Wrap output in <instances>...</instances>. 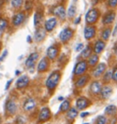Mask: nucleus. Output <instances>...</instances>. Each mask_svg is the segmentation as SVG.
Masks as SVG:
<instances>
[{
    "mask_svg": "<svg viewBox=\"0 0 117 124\" xmlns=\"http://www.w3.org/2000/svg\"><path fill=\"white\" fill-rule=\"evenodd\" d=\"M60 79V72L59 71H54L50 75V77L48 78L47 81H46V86L50 90L53 89L58 86V82Z\"/></svg>",
    "mask_w": 117,
    "mask_h": 124,
    "instance_id": "f257e3e1",
    "label": "nucleus"
},
{
    "mask_svg": "<svg viewBox=\"0 0 117 124\" xmlns=\"http://www.w3.org/2000/svg\"><path fill=\"white\" fill-rule=\"evenodd\" d=\"M100 16V13L96 8H92L89 11L86 13L85 16V20L86 23L88 25H92V24L97 22L98 18Z\"/></svg>",
    "mask_w": 117,
    "mask_h": 124,
    "instance_id": "f03ea898",
    "label": "nucleus"
},
{
    "mask_svg": "<svg viewBox=\"0 0 117 124\" xmlns=\"http://www.w3.org/2000/svg\"><path fill=\"white\" fill-rule=\"evenodd\" d=\"M73 34H74V32H73V30L71 28L66 27V28H64V29H62V30L60 31L58 37H59V39H60L61 42L66 43L69 40H70V39L72 38Z\"/></svg>",
    "mask_w": 117,
    "mask_h": 124,
    "instance_id": "7ed1b4c3",
    "label": "nucleus"
},
{
    "mask_svg": "<svg viewBox=\"0 0 117 124\" xmlns=\"http://www.w3.org/2000/svg\"><path fill=\"white\" fill-rule=\"evenodd\" d=\"M88 69V64H87V61L86 60H82V61H79L76 66L74 68V70H73V73H74L75 76H82V74L85 72Z\"/></svg>",
    "mask_w": 117,
    "mask_h": 124,
    "instance_id": "20e7f679",
    "label": "nucleus"
},
{
    "mask_svg": "<svg viewBox=\"0 0 117 124\" xmlns=\"http://www.w3.org/2000/svg\"><path fill=\"white\" fill-rule=\"evenodd\" d=\"M39 58V53L38 52H33L31 54L27 57V60L25 62V65L27 67V69H31L33 67L35 66L36 62Z\"/></svg>",
    "mask_w": 117,
    "mask_h": 124,
    "instance_id": "39448f33",
    "label": "nucleus"
},
{
    "mask_svg": "<svg viewBox=\"0 0 117 124\" xmlns=\"http://www.w3.org/2000/svg\"><path fill=\"white\" fill-rule=\"evenodd\" d=\"M51 116V113L50 108L45 107V108H42L41 110L39 111V122H44V121H47L48 120H50V118Z\"/></svg>",
    "mask_w": 117,
    "mask_h": 124,
    "instance_id": "423d86ee",
    "label": "nucleus"
},
{
    "mask_svg": "<svg viewBox=\"0 0 117 124\" xmlns=\"http://www.w3.org/2000/svg\"><path fill=\"white\" fill-rule=\"evenodd\" d=\"M96 34V28L95 27L92 26V25H89L84 28V38L85 39L89 40V39H92L94 38V36Z\"/></svg>",
    "mask_w": 117,
    "mask_h": 124,
    "instance_id": "0eeeda50",
    "label": "nucleus"
},
{
    "mask_svg": "<svg viewBox=\"0 0 117 124\" xmlns=\"http://www.w3.org/2000/svg\"><path fill=\"white\" fill-rule=\"evenodd\" d=\"M6 111L9 115H14L17 111V104L14 100H8L6 102Z\"/></svg>",
    "mask_w": 117,
    "mask_h": 124,
    "instance_id": "6e6552de",
    "label": "nucleus"
},
{
    "mask_svg": "<svg viewBox=\"0 0 117 124\" xmlns=\"http://www.w3.org/2000/svg\"><path fill=\"white\" fill-rule=\"evenodd\" d=\"M106 70V65L104 63H100L95 67V69L92 70V76L94 78H100L101 75H103L104 71Z\"/></svg>",
    "mask_w": 117,
    "mask_h": 124,
    "instance_id": "1a4fd4ad",
    "label": "nucleus"
},
{
    "mask_svg": "<svg viewBox=\"0 0 117 124\" xmlns=\"http://www.w3.org/2000/svg\"><path fill=\"white\" fill-rule=\"evenodd\" d=\"M29 84V78L27 76H22L20 77L16 82V87L17 89H25L26 87H27V85Z\"/></svg>",
    "mask_w": 117,
    "mask_h": 124,
    "instance_id": "9d476101",
    "label": "nucleus"
},
{
    "mask_svg": "<svg viewBox=\"0 0 117 124\" xmlns=\"http://www.w3.org/2000/svg\"><path fill=\"white\" fill-rule=\"evenodd\" d=\"M52 13L56 16H58L60 19H64L66 17V10L63 6H57L52 9Z\"/></svg>",
    "mask_w": 117,
    "mask_h": 124,
    "instance_id": "9b49d317",
    "label": "nucleus"
},
{
    "mask_svg": "<svg viewBox=\"0 0 117 124\" xmlns=\"http://www.w3.org/2000/svg\"><path fill=\"white\" fill-rule=\"evenodd\" d=\"M23 108L26 111H31L36 108V101L33 98H27L26 101H24Z\"/></svg>",
    "mask_w": 117,
    "mask_h": 124,
    "instance_id": "f8f14e48",
    "label": "nucleus"
},
{
    "mask_svg": "<svg viewBox=\"0 0 117 124\" xmlns=\"http://www.w3.org/2000/svg\"><path fill=\"white\" fill-rule=\"evenodd\" d=\"M25 17H26V16H25L24 12H18V13H17L16 15L13 16V25L15 27L20 26L24 22Z\"/></svg>",
    "mask_w": 117,
    "mask_h": 124,
    "instance_id": "ddd939ff",
    "label": "nucleus"
},
{
    "mask_svg": "<svg viewBox=\"0 0 117 124\" xmlns=\"http://www.w3.org/2000/svg\"><path fill=\"white\" fill-rule=\"evenodd\" d=\"M58 54V46H56L55 45L50 46L47 49V57H48V58L50 59V60L55 59V58H57Z\"/></svg>",
    "mask_w": 117,
    "mask_h": 124,
    "instance_id": "4468645a",
    "label": "nucleus"
},
{
    "mask_svg": "<svg viewBox=\"0 0 117 124\" xmlns=\"http://www.w3.org/2000/svg\"><path fill=\"white\" fill-rule=\"evenodd\" d=\"M89 101L84 97H80L77 99V101H76V107L78 108L79 110H82V109H84L86 108L88 106H89Z\"/></svg>",
    "mask_w": 117,
    "mask_h": 124,
    "instance_id": "2eb2a0df",
    "label": "nucleus"
},
{
    "mask_svg": "<svg viewBox=\"0 0 117 124\" xmlns=\"http://www.w3.org/2000/svg\"><path fill=\"white\" fill-rule=\"evenodd\" d=\"M112 93H113V88L109 85L102 86L101 91H100V94H101V98L104 99V100L108 99V98L112 95Z\"/></svg>",
    "mask_w": 117,
    "mask_h": 124,
    "instance_id": "dca6fc26",
    "label": "nucleus"
},
{
    "mask_svg": "<svg viewBox=\"0 0 117 124\" xmlns=\"http://www.w3.org/2000/svg\"><path fill=\"white\" fill-rule=\"evenodd\" d=\"M45 37H46V30H45V28L38 27L35 32V37H34L36 41L37 42H40V41H42L43 39H45Z\"/></svg>",
    "mask_w": 117,
    "mask_h": 124,
    "instance_id": "f3484780",
    "label": "nucleus"
},
{
    "mask_svg": "<svg viewBox=\"0 0 117 124\" xmlns=\"http://www.w3.org/2000/svg\"><path fill=\"white\" fill-rule=\"evenodd\" d=\"M57 26V19L55 17H51L45 22V30L48 32H51Z\"/></svg>",
    "mask_w": 117,
    "mask_h": 124,
    "instance_id": "a211bd4d",
    "label": "nucleus"
},
{
    "mask_svg": "<svg viewBox=\"0 0 117 124\" xmlns=\"http://www.w3.org/2000/svg\"><path fill=\"white\" fill-rule=\"evenodd\" d=\"M114 18H115V13L113 11H110L104 15L103 18H102V23L104 25H109V24L113 23Z\"/></svg>",
    "mask_w": 117,
    "mask_h": 124,
    "instance_id": "6ab92c4d",
    "label": "nucleus"
},
{
    "mask_svg": "<svg viewBox=\"0 0 117 124\" xmlns=\"http://www.w3.org/2000/svg\"><path fill=\"white\" fill-rule=\"evenodd\" d=\"M101 83L99 81H93L90 86V90L91 92L94 94V95H97V94H100V91L101 89Z\"/></svg>",
    "mask_w": 117,
    "mask_h": 124,
    "instance_id": "aec40b11",
    "label": "nucleus"
},
{
    "mask_svg": "<svg viewBox=\"0 0 117 124\" xmlns=\"http://www.w3.org/2000/svg\"><path fill=\"white\" fill-rule=\"evenodd\" d=\"M89 80V77L88 76H80L78 79L76 80L75 82V86H76V88H78V89H81V88H83L84 86L87 84V82Z\"/></svg>",
    "mask_w": 117,
    "mask_h": 124,
    "instance_id": "412c9836",
    "label": "nucleus"
},
{
    "mask_svg": "<svg viewBox=\"0 0 117 124\" xmlns=\"http://www.w3.org/2000/svg\"><path fill=\"white\" fill-rule=\"evenodd\" d=\"M105 47V42L102 41V40H98L95 42L93 46V50L95 52V54H100L101 51L104 49Z\"/></svg>",
    "mask_w": 117,
    "mask_h": 124,
    "instance_id": "4be33fe9",
    "label": "nucleus"
},
{
    "mask_svg": "<svg viewBox=\"0 0 117 124\" xmlns=\"http://www.w3.org/2000/svg\"><path fill=\"white\" fill-rule=\"evenodd\" d=\"M49 68V61H48L47 58H43L40 61H39V65H38V71L39 72H44L46 71Z\"/></svg>",
    "mask_w": 117,
    "mask_h": 124,
    "instance_id": "5701e85b",
    "label": "nucleus"
},
{
    "mask_svg": "<svg viewBox=\"0 0 117 124\" xmlns=\"http://www.w3.org/2000/svg\"><path fill=\"white\" fill-rule=\"evenodd\" d=\"M98 60H99L98 55L97 54H92L90 57L88 58V62H87V64L92 67H93L98 63Z\"/></svg>",
    "mask_w": 117,
    "mask_h": 124,
    "instance_id": "b1692460",
    "label": "nucleus"
},
{
    "mask_svg": "<svg viewBox=\"0 0 117 124\" xmlns=\"http://www.w3.org/2000/svg\"><path fill=\"white\" fill-rule=\"evenodd\" d=\"M67 116L70 120H74L78 116V109L75 108H70L67 111Z\"/></svg>",
    "mask_w": 117,
    "mask_h": 124,
    "instance_id": "393cba45",
    "label": "nucleus"
},
{
    "mask_svg": "<svg viewBox=\"0 0 117 124\" xmlns=\"http://www.w3.org/2000/svg\"><path fill=\"white\" fill-rule=\"evenodd\" d=\"M41 21H42V14L39 11L36 12L35 15H34V25H35V27H39Z\"/></svg>",
    "mask_w": 117,
    "mask_h": 124,
    "instance_id": "a878e982",
    "label": "nucleus"
},
{
    "mask_svg": "<svg viewBox=\"0 0 117 124\" xmlns=\"http://www.w3.org/2000/svg\"><path fill=\"white\" fill-rule=\"evenodd\" d=\"M105 113L108 114L110 116H113L114 114L117 113V107L114 105H109L108 107H106L105 108Z\"/></svg>",
    "mask_w": 117,
    "mask_h": 124,
    "instance_id": "bb28decb",
    "label": "nucleus"
},
{
    "mask_svg": "<svg viewBox=\"0 0 117 124\" xmlns=\"http://www.w3.org/2000/svg\"><path fill=\"white\" fill-rule=\"evenodd\" d=\"M70 108V102L68 100L66 101H63L62 103L60 104V107H59V109L61 112H66L68 111V109Z\"/></svg>",
    "mask_w": 117,
    "mask_h": 124,
    "instance_id": "cd10ccee",
    "label": "nucleus"
},
{
    "mask_svg": "<svg viewBox=\"0 0 117 124\" xmlns=\"http://www.w3.org/2000/svg\"><path fill=\"white\" fill-rule=\"evenodd\" d=\"M91 55H92V47H91L90 46H87L85 48L82 50V58H88Z\"/></svg>",
    "mask_w": 117,
    "mask_h": 124,
    "instance_id": "c85d7f7f",
    "label": "nucleus"
},
{
    "mask_svg": "<svg viewBox=\"0 0 117 124\" xmlns=\"http://www.w3.org/2000/svg\"><path fill=\"white\" fill-rule=\"evenodd\" d=\"M8 20L4 17H0V32H3L8 27Z\"/></svg>",
    "mask_w": 117,
    "mask_h": 124,
    "instance_id": "c756f323",
    "label": "nucleus"
},
{
    "mask_svg": "<svg viewBox=\"0 0 117 124\" xmlns=\"http://www.w3.org/2000/svg\"><path fill=\"white\" fill-rule=\"evenodd\" d=\"M111 28L108 27V28H106L104 30L102 31V33H101V39H103V40H108L110 38V35H111Z\"/></svg>",
    "mask_w": 117,
    "mask_h": 124,
    "instance_id": "7c9ffc66",
    "label": "nucleus"
},
{
    "mask_svg": "<svg viewBox=\"0 0 117 124\" xmlns=\"http://www.w3.org/2000/svg\"><path fill=\"white\" fill-rule=\"evenodd\" d=\"M23 4V0H11V5L14 8H19Z\"/></svg>",
    "mask_w": 117,
    "mask_h": 124,
    "instance_id": "2f4dec72",
    "label": "nucleus"
},
{
    "mask_svg": "<svg viewBox=\"0 0 117 124\" xmlns=\"http://www.w3.org/2000/svg\"><path fill=\"white\" fill-rule=\"evenodd\" d=\"M76 14V7L75 6H70V8L68 9V16H70V17H73Z\"/></svg>",
    "mask_w": 117,
    "mask_h": 124,
    "instance_id": "473e14b6",
    "label": "nucleus"
},
{
    "mask_svg": "<svg viewBox=\"0 0 117 124\" xmlns=\"http://www.w3.org/2000/svg\"><path fill=\"white\" fill-rule=\"evenodd\" d=\"M103 76V80L105 82H109L112 79V71H107Z\"/></svg>",
    "mask_w": 117,
    "mask_h": 124,
    "instance_id": "72a5a7b5",
    "label": "nucleus"
},
{
    "mask_svg": "<svg viewBox=\"0 0 117 124\" xmlns=\"http://www.w3.org/2000/svg\"><path fill=\"white\" fill-rule=\"evenodd\" d=\"M107 120L104 116H99L97 120H96V124H106Z\"/></svg>",
    "mask_w": 117,
    "mask_h": 124,
    "instance_id": "f704fd0d",
    "label": "nucleus"
},
{
    "mask_svg": "<svg viewBox=\"0 0 117 124\" xmlns=\"http://www.w3.org/2000/svg\"><path fill=\"white\" fill-rule=\"evenodd\" d=\"M112 79L113 81L117 82V67L113 70V71L112 72Z\"/></svg>",
    "mask_w": 117,
    "mask_h": 124,
    "instance_id": "c9c22d12",
    "label": "nucleus"
},
{
    "mask_svg": "<svg viewBox=\"0 0 117 124\" xmlns=\"http://www.w3.org/2000/svg\"><path fill=\"white\" fill-rule=\"evenodd\" d=\"M108 5L111 8H115L117 6V0H108Z\"/></svg>",
    "mask_w": 117,
    "mask_h": 124,
    "instance_id": "e433bc0d",
    "label": "nucleus"
},
{
    "mask_svg": "<svg viewBox=\"0 0 117 124\" xmlns=\"http://www.w3.org/2000/svg\"><path fill=\"white\" fill-rule=\"evenodd\" d=\"M25 123V120H24L23 117H17V124H24Z\"/></svg>",
    "mask_w": 117,
    "mask_h": 124,
    "instance_id": "4c0bfd02",
    "label": "nucleus"
},
{
    "mask_svg": "<svg viewBox=\"0 0 117 124\" xmlns=\"http://www.w3.org/2000/svg\"><path fill=\"white\" fill-rule=\"evenodd\" d=\"M8 56V50H5L4 51V53L2 54V56L0 57V62H2L3 61V59H5V58Z\"/></svg>",
    "mask_w": 117,
    "mask_h": 124,
    "instance_id": "58836bf2",
    "label": "nucleus"
},
{
    "mask_svg": "<svg viewBox=\"0 0 117 124\" xmlns=\"http://www.w3.org/2000/svg\"><path fill=\"white\" fill-rule=\"evenodd\" d=\"M82 48H83V45H82V43H81V44H79L78 46H77V47H76V51H81L82 49Z\"/></svg>",
    "mask_w": 117,
    "mask_h": 124,
    "instance_id": "ea45409f",
    "label": "nucleus"
},
{
    "mask_svg": "<svg viewBox=\"0 0 117 124\" xmlns=\"http://www.w3.org/2000/svg\"><path fill=\"white\" fill-rule=\"evenodd\" d=\"M11 82H12V79H9V80L8 81V83H7V85H6V88H5V89H6V90H7V89H8V88H9V86H10V84H11Z\"/></svg>",
    "mask_w": 117,
    "mask_h": 124,
    "instance_id": "a19ab883",
    "label": "nucleus"
},
{
    "mask_svg": "<svg viewBox=\"0 0 117 124\" xmlns=\"http://www.w3.org/2000/svg\"><path fill=\"white\" fill-rule=\"evenodd\" d=\"M88 115H89V112H83V113H82V114H81V117H82V118H83V117L88 116Z\"/></svg>",
    "mask_w": 117,
    "mask_h": 124,
    "instance_id": "79ce46f5",
    "label": "nucleus"
},
{
    "mask_svg": "<svg viewBox=\"0 0 117 124\" xmlns=\"http://www.w3.org/2000/svg\"><path fill=\"white\" fill-rule=\"evenodd\" d=\"M116 33H117V25L115 26V27H114V30H113V36H115V35H116Z\"/></svg>",
    "mask_w": 117,
    "mask_h": 124,
    "instance_id": "37998d69",
    "label": "nucleus"
},
{
    "mask_svg": "<svg viewBox=\"0 0 117 124\" xmlns=\"http://www.w3.org/2000/svg\"><path fill=\"white\" fill-rule=\"evenodd\" d=\"M80 21H81V16H79L78 18L75 20V24H76V25H77V24H79V23H80Z\"/></svg>",
    "mask_w": 117,
    "mask_h": 124,
    "instance_id": "c03bdc74",
    "label": "nucleus"
},
{
    "mask_svg": "<svg viewBox=\"0 0 117 124\" xmlns=\"http://www.w3.org/2000/svg\"><path fill=\"white\" fill-rule=\"evenodd\" d=\"M114 53L117 56V43L115 44V46H114Z\"/></svg>",
    "mask_w": 117,
    "mask_h": 124,
    "instance_id": "a18cd8bd",
    "label": "nucleus"
},
{
    "mask_svg": "<svg viewBox=\"0 0 117 124\" xmlns=\"http://www.w3.org/2000/svg\"><path fill=\"white\" fill-rule=\"evenodd\" d=\"M31 38H30V37H29V36H28V37H27V41H28V42H30V41H31Z\"/></svg>",
    "mask_w": 117,
    "mask_h": 124,
    "instance_id": "49530a36",
    "label": "nucleus"
},
{
    "mask_svg": "<svg viewBox=\"0 0 117 124\" xmlns=\"http://www.w3.org/2000/svg\"><path fill=\"white\" fill-rule=\"evenodd\" d=\"M19 73H20V71H17V70L16 71V74H19Z\"/></svg>",
    "mask_w": 117,
    "mask_h": 124,
    "instance_id": "de8ad7c7",
    "label": "nucleus"
},
{
    "mask_svg": "<svg viewBox=\"0 0 117 124\" xmlns=\"http://www.w3.org/2000/svg\"><path fill=\"white\" fill-rule=\"evenodd\" d=\"M0 50H1V42H0Z\"/></svg>",
    "mask_w": 117,
    "mask_h": 124,
    "instance_id": "09e8293b",
    "label": "nucleus"
},
{
    "mask_svg": "<svg viewBox=\"0 0 117 124\" xmlns=\"http://www.w3.org/2000/svg\"><path fill=\"white\" fill-rule=\"evenodd\" d=\"M0 122H1V119H0Z\"/></svg>",
    "mask_w": 117,
    "mask_h": 124,
    "instance_id": "8fccbe9b",
    "label": "nucleus"
},
{
    "mask_svg": "<svg viewBox=\"0 0 117 124\" xmlns=\"http://www.w3.org/2000/svg\"><path fill=\"white\" fill-rule=\"evenodd\" d=\"M74 1H77V0H74Z\"/></svg>",
    "mask_w": 117,
    "mask_h": 124,
    "instance_id": "3c124183",
    "label": "nucleus"
},
{
    "mask_svg": "<svg viewBox=\"0 0 117 124\" xmlns=\"http://www.w3.org/2000/svg\"><path fill=\"white\" fill-rule=\"evenodd\" d=\"M84 124H87V123H84Z\"/></svg>",
    "mask_w": 117,
    "mask_h": 124,
    "instance_id": "603ef678",
    "label": "nucleus"
}]
</instances>
